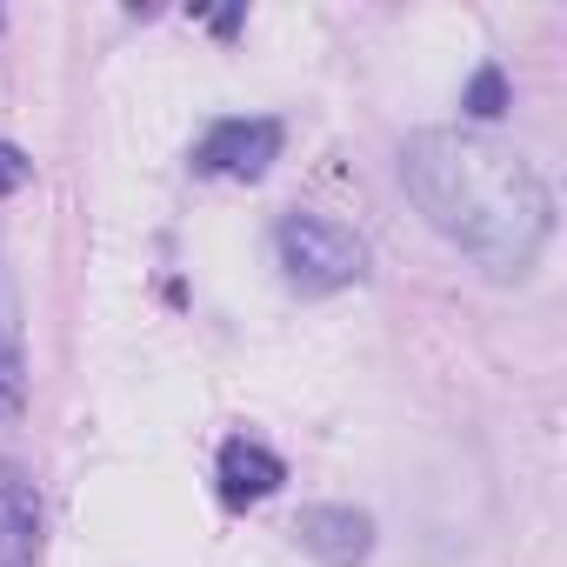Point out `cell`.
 I'll return each instance as SVG.
<instances>
[{
	"instance_id": "1",
	"label": "cell",
	"mask_w": 567,
	"mask_h": 567,
	"mask_svg": "<svg viewBox=\"0 0 567 567\" xmlns=\"http://www.w3.org/2000/svg\"><path fill=\"white\" fill-rule=\"evenodd\" d=\"M401 187L421 220L487 280H527L554 240V194L527 154L474 127H421L401 147Z\"/></svg>"
},
{
	"instance_id": "2",
	"label": "cell",
	"mask_w": 567,
	"mask_h": 567,
	"mask_svg": "<svg viewBox=\"0 0 567 567\" xmlns=\"http://www.w3.org/2000/svg\"><path fill=\"white\" fill-rule=\"evenodd\" d=\"M274 260L295 295H341L354 280H368V240L334 214H280Z\"/></svg>"
},
{
	"instance_id": "3",
	"label": "cell",
	"mask_w": 567,
	"mask_h": 567,
	"mask_svg": "<svg viewBox=\"0 0 567 567\" xmlns=\"http://www.w3.org/2000/svg\"><path fill=\"white\" fill-rule=\"evenodd\" d=\"M274 161H280V121L267 114H227L194 147V167L214 181H260Z\"/></svg>"
},
{
	"instance_id": "4",
	"label": "cell",
	"mask_w": 567,
	"mask_h": 567,
	"mask_svg": "<svg viewBox=\"0 0 567 567\" xmlns=\"http://www.w3.org/2000/svg\"><path fill=\"white\" fill-rule=\"evenodd\" d=\"M48 507L21 461H0V567H41Z\"/></svg>"
},
{
	"instance_id": "5",
	"label": "cell",
	"mask_w": 567,
	"mask_h": 567,
	"mask_svg": "<svg viewBox=\"0 0 567 567\" xmlns=\"http://www.w3.org/2000/svg\"><path fill=\"white\" fill-rule=\"evenodd\" d=\"M295 540L328 560V567H361L374 554V514L368 507H348V501H321V507H301L295 514Z\"/></svg>"
},
{
	"instance_id": "6",
	"label": "cell",
	"mask_w": 567,
	"mask_h": 567,
	"mask_svg": "<svg viewBox=\"0 0 567 567\" xmlns=\"http://www.w3.org/2000/svg\"><path fill=\"white\" fill-rule=\"evenodd\" d=\"M21 414H28V315L14 267L0 254V427H21Z\"/></svg>"
},
{
	"instance_id": "7",
	"label": "cell",
	"mask_w": 567,
	"mask_h": 567,
	"mask_svg": "<svg viewBox=\"0 0 567 567\" xmlns=\"http://www.w3.org/2000/svg\"><path fill=\"white\" fill-rule=\"evenodd\" d=\"M280 481H288V461H280L267 441L234 434V441L220 447V501H227V507H254V501L280 494Z\"/></svg>"
},
{
	"instance_id": "8",
	"label": "cell",
	"mask_w": 567,
	"mask_h": 567,
	"mask_svg": "<svg viewBox=\"0 0 567 567\" xmlns=\"http://www.w3.org/2000/svg\"><path fill=\"white\" fill-rule=\"evenodd\" d=\"M461 107H467L474 121H501V114H507V74H501V68L487 61V68H481L474 81H467V94H461Z\"/></svg>"
},
{
	"instance_id": "9",
	"label": "cell",
	"mask_w": 567,
	"mask_h": 567,
	"mask_svg": "<svg viewBox=\"0 0 567 567\" xmlns=\"http://www.w3.org/2000/svg\"><path fill=\"white\" fill-rule=\"evenodd\" d=\"M34 181V161L14 147V141H0V200H8V194H21Z\"/></svg>"
}]
</instances>
